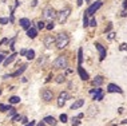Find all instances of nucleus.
<instances>
[{"instance_id":"obj_1","label":"nucleus","mask_w":127,"mask_h":126,"mask_svg":"<svg viewBox=\"0 0 127 126\" xmlns=\"http://www.w3.org/2000/svg\"><path fill=\"white\" fill-rule=\"evenodd\" d=\"M56 15H58V12H56V9H55L52 5H47L46 8L43 9V19L47 20L48 23L54 22V20L56 19Z\"/></svg>"},{"instance_id":"obj_2","label":"nucleus","mask_w":127,"mask_h":126,"mask_svg":"<svg viewBox=\"0 0 127 126\" xmlns=\"http://www.w3.org/2000/svg\"><path fill=\"white\" fill-rule=\"evenodd\" d=\"M68 43H70V38H68L67 34H59V35L56 36V47L58 48H64V47L68 46Z\"/></svg>"},{"instance_id":"obj_3","label":"nucleus","mask_w":127,"mask_h":126,"mask_svg":"<svg viewBox=\"0 0 127 126\" xmlns=\"http://www.w3.org/2000/svg\"><path fill=\"white\" fill-rule=\"evenodd\" d=\"M67 66H68V59L66 56H63V55H60V56H58L56 59L54 60V67L55 69H67Z\"/></svg>"},{"instance_id":"obj_4","label":"nucleus","mask_w":127,"mask_h":126,"mask_svg":"<svg viewBox=\"0 0 127 126\" xmlns=\"http://www.w3.org/2000/svg\"><path fill=\"white\" fill-rule=\"evenodd\" d=\"M70 13H71V9H70V8H64V9H62V11L58 12L56 19H58V22H59V24H63V23H66V20L68 19Z\"/></svg>"},{"instance_id":"obj_5","label":"nucleus","mask_w":127,"mask_h":126,"mask_svg":"<svg viewBox=\"0 0 127 126\" xmlns=\"http://www.w3.org/2000/svg\"><path fill=\"white\" fill-rule=\"evenodd\" d=\"M102 4H103V1H102V0H98V1L92 3V4H91V5L87 8V11H86L84 13H86L87 16H94V13L96 12L99 8H100V7H102Z\"/></svg>"},{"instance_id":"obj_6","label":"nucleus","mask_w":127,"mask_h":126,"mask_svg":"<svg viewBox=\"0 0 127 126\" xmlns=\"http://www.w3.org/2000/svg\"><path fill=\"white\" fill-rule=\"evenodd\" d=\"M43 43H44V46H46V48L51 50L54 46H56V38H54L52 35H47V36H44Z\"/></svg>"},{"instance_id":"obj_7","label":"nucleus","mask_w":127,"mask_h":126,"mask_svg":"<svg viewBox=\"0 0 127 126\" xmlns=\"http://www.w3.org/2000/svg\"><path fill=\"white\" fill-rule=\"evenodd\" d=\"M70 98V95H68L67 91H62V93L59 94V98H58V106L62 107L64 103H66V101Z\"/></svg>"},{"instance_id":"obj_8","label":"nucleus","mask_w":127,"mask_h":126,"mask_svg":"<svg viewBox=\"0 0 127 126\" xmlns=\"http://www.w3.org/2000/svg\"><path fill=\"white\" fill-rule=\"evenodd\" d=\"M42 98L46 102H50V101H52V98H54V93L50 90V88H44V90L42 91Z\"/></svg>"},{"instance_id":"obj_9","label":"nucleus","mask_w":127,"mask_h":126,"mask_svg":"<svg viewBox=\"0 0 127 126\" xmlns=\"http://www.w3.org/2000/svg\"><path fill=\"white\" fill-rule=\"evenodd\" d=\"M95 47H96V50L99 51V59L103 60L106 58V48L102 46L100 43H95Z\"/></svg>"},{"instance_id":"obj_10","label":"nucleus","mask_w":127,"mask_h":126,"mask_svg":"<svg viewBox=\"0 0 127 126\" xmlns=\"http://www.w3.org/2000/svg\"><path fill=\"white\" fill-rule=\"evenodd\" d=\"M20 26H22V28H24V30H28L31 26L33 24L32 22H31L30 19H27V18H23V19H20Z\"/></svg>"},{"instance_id":"obj_11","label":"nucleus","mask_w":127,"mask_h":126,"mask_svg":"<svg viewBox=\"0 0 127 126\" xmlns=\"http://www.w3.org/2000/svg\"><path fill=\"white\" fill-rule=\"evenodd\" d=\"M107 91L108 93H122V88L119 86H116L114 83H110L107 86Z\"/></svg>"},{"instance_id":"obj_12","label":"nucleus","mask_w":127,"mask_h":126,"mask_svg":"<svg viewBox=\"0 0 127 126\" xmlns=\"http://www.w3.org/2000/svg\"><path fill=\"white\" fill-rule=\"evenodd\" d=\"M36 35H37V30L35 28V27L31 26L30 28L27 30V36H28V38H31V39H35Z\"/></svg>"},{"instance_id":"obj_13","label":"nucleus","mask_w":127,"mask_h":126,"mask_svg":"<svg viewBox=\"0 0 127 126\" xmlns=\"http://www.w3.org/2000/svg\"><path fill=\"white\" fill-rule=\"evenodd\" d=\"M26 69H27V64H22V66H20V69H18L15 73L11 74V78H12V77H20V75H22V74L26 71Z\"/></svg>"},{"instance_id":"obj_14","label":"nucleus","mask_w":127,"mask_h":126,"mask_svg":"<svg viewBox=\"0 0 127 126\" xmlns=\"http://www.w3.org/2000/svg\"><path fill=\"white\" fill-rule=\"evenodd\" d=\"M78 73H79V75H80V79H83V81L88 79V74L83 70V67H82V66H78Z\"/></svg>"},{"instance_id":"obj_15","label":"nucleus","mask_w":127,"mask_h":126,"mask_svg":"<svg viewBox=\"0 0 127 126\" xmlns=\"http://www.w3.org/2000/svg\"><path fill=\"white\" fill-rule=\"evenodd\" d=\"M15 58H16V54H15V52H13V54H11L9 56H7L5 59H4V62H3V64H4V67H7L9 63H12L13 60H15Z\"/></svg>"},{"instance_id":"obj_16","label":"nucleus","mask_w":127,"mask_h":126,"mask_svg":"<svg viewBox=\"0 0 127 126\" xmlns=\"http://www.w3.org/2000/svg\"><path fill=\"white\" fill-rule=\"evenodd\" d=\"M94 99L95 101H102L103 99V90H102V88H96V90H95Z\"/></svg>"},{"instance_id":"obj_17","label":"nucleus","mask_w":127,"mask_h":126,"mask_svg":"<svg viewBox=\"0 0 127 126\" xmlns=\"http://www.w3.org/2000/svg\"><path fill=\"white\" fill-rule=\"evenodd\" d=\"M83 105H84V101H83V99H78V101H75L74 105L71 106V110H76V109L82 107Z\"/></svg>"},{"instance_id":"obj_18","label":"nucleus","mask_w":127,"mask_h":126,"mask_svg":"<svg viewBox=\"0 0 127 126\" xmlns=\"http://www.w3.org/2000/svg\"><path fill=\"white\" fill-rule=\"evenodd\" d=\"M43 121L46 122V124H48V125H52V126H55V125L58 124V121L55 120L54 117H51V115H48V117H46V118H44Z\"/></svg>"},{"instance_id":"obj_19","label":"nucleus","mask_w":127,"mask_h":126,"mask_svg":"<svg viewBox=\"0 0 127 126\" xmlns=\"http://www.w3.org/2000/svg\"><path fill=\"white\" fill-rule=\"evenodd\" d=\"M103 82H104V79H103V77H102V75H98V77H95V79L92 81V83H94L95 86H98V87L100 86V84H102Z\"/></svg>"},{"instance_id":"obj_20","label":"nucleus","mask_w":127,"mask_h":126,"mask_svg":"<svg viewBox=\"0 0 127 126\" xmlns=\"http://www.w3.org/2000/svg\"><path fill=\"white\" fill-rule=\"evenodd\" d=\"M26 56H27V59H28V60H33V59H35V51H33V50H28V51H27V54H26Z\"/></svg>"},{"instance_id":"obj_21","label":"nucleus","mask_w":127,"mask_h":126,"mask_svg":"<svg viewBox=\"0 0 127 126\" xmlns=\"http://www.w3.org/2000/svg\"><path fill=\"white\" fill-rule=\"evenodd\" d=\"M78 63H79V66H82V62H83V50L82 48H79V54H78Z\"/></svg>"},{"instance_id":"obj_22","label":"nucleus","mask_w":127,"mask_h":126,"mask_svg":"<svg viewBox=\"0 0 127 126\" xmlns=\"http://www.w3.org/2000/svg\"><path fill=\"white\" fill-rule=\"evenodd\" d=\"M8 101H9V103H19V102H20V98L16 97V95H13V97H11Z\"/></svg>"},{"instance_id":"obj_23","label":"nucleus","mask_w":127,"mask_h":126,"mask_svg":"<svg viewBox=\"0 0 127 126\" xmlns=\"http://www.w3.org/2000/svg\"><path fill=\"white\" fill-rule=\"evenodd\" d=\"M96 113H98V107L96 106H91L90 107V111H88V115H91V117H92V115L96 114Z\"/></svg>"},{"instance_id":"obj_24","label":"nucleus","mask_w":127,"mask_h":126,"mask_svg":"<svg viewBox=\"0 0 127 126\" xmlns=\"http://www.w3.org/2000/svg\"><path fill=\"white\" fill-rule=\"evenodd\" d=\"M90 26V22H88V16L84 13V16H83V27H88Z\"/></svg>"},{"instance_id":"obj_25","label":"nucleus","mask_w":127,"mask_h":126,"mask_svg":"<svg viewBox=\"0 0 127 126\" xmlns=\"http://www.w3.org/2000/svg\"><path fill=\"white\" fill-rule=\"evenodd\" d=\"M64 79H66V77H64V75H58L56 77V83H63Z\"/></svg>"},{"instance_id":"obj_26","label":"nucleus","mask_w":127,"mask_h":126,"mask_svg":"<svg viewBox=\"0 0 127 126\" xmlns=\"http://www.w3.org/2000/svg\"><path fill=\"white\" fill-rule=\"evenodd\" d=\"M46 23L43 22V20H39V22H37V30H43V28H46Z\"/></svg>"},{"instance_id":"obj_27","label":"nucleus","mask_w":127,"mask_h":126,"mask_svg":"<svg viewBox=\"0 0 127 126\" xmlns=\"http://www.w3.org/2000/svg\"><path fill=\"white\" fill-rule=\"evenodd\" d=\"M9 109H11V106H7V105H0V111H1V113L9 110Z\"/></svg>"},{"instance_id":"obj_28","label":"nucleus","mask_w":127,"mask_h":126,"mask_svg":"<svg viewBox=\"0 0 127 126\" xmlns=\"http://www.w3.org/2000/svg\"><path fill=\"white\" fill-rule=\"evenodd\" d=\"M15 114H16V109L11 107V109H9V113H8V118H12Z\"/></svg>"},{"instance_id":"obj_29","label":"nucleus","mask_w":127,"mask_h":126,"mask_svg":"<svg viewBox=\"0 0 127 126\" xmlns=\"http://www.w3.org/2000/svg\"><path fill=\"white\" fill-rule=\"evenodd\" d=\"M9 22L8 18H0V24H7Z\"/></svg>"},{"instance_id":"obj_30","label":"nucleus","mask_w":127,"mask_h":126,"mask_svg":"<svg viewBox=\"0 0 127 126\" xmlns=\"http://www.w3.org/2000/svg\"><path fill=\"white\" fill-rule=\"evenodd\" d=\"M79 125V117L72 118V126H78Z\"/></svg>"},{"instance_id":"obj_31","label":"nucleus","mask_w":127,"mask_h":126,"mask_svg":"<svg viewBox=\"0 0 127 126\" xmlns=\"http://www.w3.org/2000/svg\"><path fill=\"white\" fill-rule=\"evenodd\" d=\"M54 27H55V24H54V22H50L46 26V28H47V30H52Z\"/></svg>"},{"instance_id":"obj_32","label":"nucleus","mask_w":127,"mask_h":126,"mask_svg":"<svg viewBox=\"0 0 127 126\" xmlns=\"http://www.w3.org/2000/svg\"><path fill=\"white\" fill-rule=\"evenodd\" d=\"M11 120L16 122V121H19V120H22V117H20V115H19V114H15V115H13V117L11 118Z\"/></svg>"},{"instance_id":"obj_33","label":"nucleus","mask_w":127,"mask_h":126,"mask_svg":"<svg viewBox=\"0 0 127 126\" xmlns=\"http://www.w3.org/2000/svg\"><path fill=\"white\" fill-rule=\"evenodd\" d=\"M60 121L63 122V124H64V122H67V115L66 114H62L60 115Z\"/></svg>"},{"instance_id":"obj_34","label":"nucleus","mask_w":127,"mask_h":126,"mask_svg":"<svg viewBox=\"0 0 127 126\" xmlns=\"http://www.w3.org/2000/svg\"><path fill=\"white\" fill-rule=\"evenodd\" d=\"M90 26H91V27H96V20H95V19H91V20H90Z\"/></svg>"},{"instance_id":"obj_35","label":"nucleus","mask_w":127,"mask_h":126,"mask_svg":"<svg viewBox=\"0 0 127 126\" xmlns=\"http://www.w3.org/2000/svg\"><path fill=\"white\" fill-rule=\"evenodd\" d=\"M46 60H47V58H46V56H43L42 59H39V60H37V63H39V64H42V63L46 62Z\"/></svg>"},{"instance_id":"obj_36","label":"nucleus","mask_w":127,"mask_h":126,"mask_svg":"<svg viewBox=\"0 0 127 126\" xmlns=\"http://www.w3.org/2000/svg\"><path fill=\"white\" fill-rule=\"evenodd\" d=\"M35 125H36L35 121H31V122H28V124H26V126H35Z\"/></svg>"},{"instance_id":"obj_37","label":"nucleus","mask_w":127,"mask_h":126,"mask_svg":"<svg viewBox=\"0 0 127 126\" xmlns=\"http://www.w3.org/2000/svg\"><path fill=\"white\" fill-rule=\"evenodd\" d=\"M114 38H115V34H114V32L108 34V39H110V40H112V39H114Z\"/></svg>"},{"instance_id":"obj_38","label":"nucleus","mask_w":127,"mask_h":126,"mask_svg":"<svg viewBox=\"0 0 127 126\" xmlns=\"http://www.w3.org/2000/svg\"><path fill=\"white\" fill-rule=\"evenodd\" d=\"M4 59H5L4 54H0V63H3V62H4Z\"/></svg>"},{"instance_id":"obj_39","label":"nucleus","mask_w":127,"mask_h":126,"mask_svg":"<svg viewBox=\"0 0 127 126\" xmlns=\"http://www.w3.org/2000/svg\"><path fill=\"white\" fill-rule=\"evenodd\" d=\"M127 48V44L126 43H123V44H121V50L123 51V50H126Z\"/></svg>"},{"instance_id":"obj_40","label":"nucleus","mask_w":127,"mask_h":126,"mask_svg":"<svg viewBox=\"0 0 127 126\" xmlns=\"http://www.w3.org/2000/svg\"><path fill=\"white\" fill-rule=\"evenodd\" d=\"M31 5H32V7H36V5H37V0H32V3H31Z\"/></svg>"},{"instance_id":"obj_41","label":"nucleus","mask_w":127,"mask_h":126,"mask_svg":"<svg viewBox=\"0 0 127 126\" xmlns=\"http://www.w3.org/2000/svg\"><path fill=\"white\" fill-rule=\"evenodd\" d=\"M27 51H28V50H22V51H20V55H23V56H24L26 54H27Z\"/></svg>"},{"instance_id":"obj_42","label":"nucleus","mask_w":127,"mask_h":126,"mask_svg":"<svg viewBox=\"0 0 127 126\" xmlns=\"http://www.w3.org/2000/svg\"><path fill=\"white\" fill-rule=\"evenodd\" d=\"M22 124H28V120L24 117V118H22Z\"/></svg>"},{"instance_id":"obj_43","label":"nucleus","mask_w":127,"mask_h":126,"mask_svg":"<svg viewBox=\"0 0 127 126\" xmlns=\"http://www.w3.org/2000/svg\"><path fill=\"white\" fill-rule=\"evenodd\" d=\"M7 42H8V39H7V38H4V39L1 40V42H0V46H1V44H4V43H7Z\"/></svg>"},{"instance_id":"obj_44","label":"nucleus","mask_w":127,"mask_h":126,"mask_svg":"<svg viewBox=\"0 0 127 126\" xmlns=\"http://www.w3.org/2000/svg\"><path fill=\"white\" fill-rule=\"evenodd\" d=\"M8 78H11V74H5V75L3 77V79H8Z\"/></svg>"},{"instance_id":"obj_45","label":"nucleus","mask_w":127,"mask_h":126,"mask_svg":"<svg viewBox=\"0 0 127 126\" xmlns=\"http://www.w3.org/2000/svg\"><path fill=\"white\" fill-rule=\"evenodd\" d=\"M123 8H127V0H125V1H123Z\"/></svg>"},{"instance_id":"obj_46","label":"nucleus","mask_w":127,"mask_h":126,"mask_svg":"<svg viewBox=\"0 0 127 126\" xmlns=\"http://www.w3.org/2000/svg\"><path fill=\"white\" fill-rule=\"evenodd\" d=\"M76 4H78L79 7H80L82 4H83V0H78V3H76Z\"/></svg>"},{"instance_id":"obj_47","label":"nucleus","mask_w":127,"mask_h":126,"mask_svg":"<svg viewBox=\"0 0 127 126\" xmlns=\"http://www.w3.org/2000/svg\"><path fill=\"white\" fill-rule=\"evenodd\" d=\"M44 125H46V122H44V121H42V122H39V124H37V126H44Z\"/></svg>"},{"instance_id":"obj_48","label":"nucleus","mask_w":127,"mask_h":126,"mask_svg":"<svg viewBox=\"0 0 127 126\" xmlns=\"http://www.w3.org/2000/svg\"><path fill=\"white\" fill-rule=\"evenodd\" d=\"M86 1H87V3H90V0H86Z\"/></svg>"},{"instance_id":"obj_49","label":"nucleus","mask_w":127,"mask_h":126,"mask_svg":"<svg viewBox=\"0 0 127 126\" xmlns=\"http://www.w3.org/2000/svg\"><path fill=\"white\" fill-rule=\"evenodd\" d=\"M1 1H3V3H4V1H5V0H1Z\"/></svg>"},{"instance_id":"obj_50","label":"nucleus","mask_w":127,"mask_h":126,"mask_svg":"<svg viewBox=\"0 0 127 126\" xmlns=\"http://www.w3.org/2000/svg\"><path fill=\"white\" fill-rule=\"evenodd\" d=\"M0 94H1V90H0Z\"/></svg>"}]
</instances>
